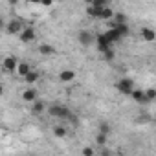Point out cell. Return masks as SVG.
Returning <instances> with one entry per match:
<instances>
[{
  "mask_svg": "<svg viewBox=\"0 0 156 156\" xmlns=\"http://www.w3.org/2000/svg\"><path fill=\"white\" fill-rule=\"evenodd\" d=\"M42 6H44V8H50V6H51V2H48V0H44V2H42Z\"/></svg>",
  "mask_w": 156,
  "mask_h": 156,
  "instance_id": "cell-30",
  "label": "cell"
},
{
  "mask_svg": "<svg viewBox=\"0 0 156 156\" xmlns=\"http://www.w3.org/2000/svg\"><path fill=\"white\" fill-rule=\"evenodd\" d=\"M22 99H24L26 103H33V101H37V90H33V88H26V90L22 92Z\"/></svg>",
  "mask_w": 156,
  "mask_h": 156,
  "instance_id": "cell-10",
  "label": "cell"
},
{
  "mask_svg": "<svg viewBox=\"0 0 156 156\" xmlns=\"http://www.w3.org/2000/svg\"><path fill=\"white\" fill-rule=\"evenodd\" d=\"M96 42H98L96 46H98V50H99L101 53H103V51H107L108 48H112V46H110V42L105 39V35H103V33H101V35H96Z\"/></svg>",
  "mask_w": 156,
  "mask_h": 156,
  "instance_id": "cell-7",
  "label": "cell"
},
{
  "mask_svg": "<svg viewBox=\"0 0 156 156\" xmlns=\"http://www.w3.org/2000/svg\"><path fill=\"white\" fill-rule=\"evenodd\" d=\"M90 8H94L96 11H101L103 8H107V0H92Z\"/></svg>",
  "mask_w": 156,
  "mask_h": 156,
  "instance_id": "cell-19",
  "label": "cell"
},
{
  "mask_svg": "<svg viewBox=\"0 0 156 156\" xmlns=\"http://www.w3.org/2000/svg\"><path fill=\"white\" fill-rule=\"evenodd\" d=\"M20 41H22V42H31V41H35V28L24 26V30L20 31Z\"/></svg>",
  "mask_w": 156,
  "mask_h": 156,
  "instance_id": "cell-5",
  "label": "cell"
},
{
  "mask_svg": "<svg viewBox=\"0 0 156 156\" xmlns=\"http://www.w3.org/2000/svg\"><path fill=\"white\" fill-rule=\"evenodd\" d=\"M103 35H105V39H107V41L110 42V46H112L114 42H118V41H121V37H119V35H118V33H116L114 30H108V31H105Z\"/></svg>",
  "mask_w": 156,
  "mask_h": 156,
  "instance_id": "cell-15",
  "label": "cell"
},
{
  "mask_svg": "<svg viewBox=\"0 0 156 156\" xmlns=\"http://www.w3.org/2000/svg\"><path fill=\"white\" fill-rule=\"evenodd\" d=\"M141 39L147 41V42H152V41L156 39V31H154L152 28H143V30H141Z\"/></svg>",
  "mask_w": 156,
  "mask_h": 156,
  "instance_id": "cell-12",
  "label": "cell"
},
{
  "mask_svg": "<svg viewBox=\"0 0 156 156\" xmlns=\"http://www.w3.org/2000/svg\"><path fill=\"white\" fill-rule=\"evenodd\" d=\"M2 30H6V22H4L2 17H0V31H2Z\"/></svg>",
  "mask_w": 156,
  "mask_h": 156,
  "instance_id": "cell-28",
  "label": "cell"
},
{
  "mask_svg": "<svg viewBox=\"0 0 156 156\" xmlns=\"http://www.w3.org/2000/svg\"><path fill=\"white\" fill-rule=\"evenodd\" d=\"M147 121H151V116H149V114H141V116L138 118V123H147Z\"/></svg>",
  "mask_w": 156,
  "mask_h": 156,
  "instance_id": "cell-26",
  "label": "cell"
},
{
  "mask_svg": "<svg viewBox=\"0 0 156 156\" xmlns=\"http://www.w3.org/2000/svg\"><path fill=\"white\" fill-rule=\"evenodd\" d=\"M114 87H116V90H118L119 94H123V96H130V92L134 90V83H132V79H129V77H121V79H119Z\"/></svg>",
  "mask_w": 156,
  "mask_h": 156,
  "instance_id": "cell-2",
  "label": "cell"
},
{
  "mask_svg": "<svg viewBox=\"0 0 156 156\" xmlns=\"http://www.w3.org/2000/svg\"><path fill=\"white\" fill-rule=\"evenodd\" d=\"M53 134H55L57 138H64V136L68 134V130H66V127H62V125H57V127H53Z\"/></svg>",
  "mask_w": 156,
  "mask_h": 156,
  "instance_id": "cell-20",
  "label": "cell"
},
{
  "mask_svg": "<svg viewBox=\"0 0 156 156\" xmlns=\"http://www.w3.org/2000/svg\"><path fill=\"white\" fill-rule=\"evenodd\" d=\"M83 156H94V149L92 147H85L83 149Z\"/></svg>",
  "mask_w": 156,
  "mask_h": 156,
  "instance_id": "cell-27",
  "label": "cell"
},
{
  "mask_svg": "<svg viewBox=\"0 0 156 156\" xmlns=\"http://www.w3.org/2000/svg\"><path fill=\"white\" fill-rule=\"evenodd\" d=\"M2 94H4V87H2V85H0V96H2Z\"/></svg>",
  "mask_w": 156,
  "mask_h": 156,
  "instance_id": "cell-31",
  "label": "cell"
},
{
  "mask_svg": "<svg viewBox=\"0 0 156 156\" xmlns=\"http://www.w3.org/2000/svg\"><path fill=\"white\" fill-rule=\"evenodd\" d=\"M24 30V24H22V20H19V19H15V20H9L8 24H6V31L9 33V35H20V31Z\"/></svg>",
  "mask_w": 156,
  "mask_h": 156,
  "instance_id": "cell-4",
  "label": "cell"
},
{
  "mask_svg": "<svg viewBox=\"0 0 156 156\" xmlns=\"http://www.w3.org/2000/svg\"><path fill=\"white\" fill-rule=\"evenodd\" d=\"M44 108H46V105H44V101H41V99H37V101L31 103V110H33V114H41V112H44Z\"/></svg>",
  "mask_w": 156,
  "mask_h": 156,
  "instance_id": "cell-16",
  "label": "cell"
},
{
  "mask_svg": "<svg viewBox=\"0 0 156 156\" xmlns=\"http://www.w3.org/2000/svg\"><path fill=\"white\" fill-rule=\"evenodd\" d=\"M110 130H112V127H110L108 123H101L98 132H99V134H105V136H108V134H110Z\"/></svg>",
  "mask_w": 156,
  "mask_h": 156,
  "instance_id": "cell-21",
  "label": "cell"
},
{
  "mask_svg": "<svg viewBox=\"0 0 156 156\" xmlns=\"http://www.w3.org/2000/svg\"><path fill=\"white\" fill-rule=\"evenodd\" d=\"M87 13H88V17H90V19H98V15H99V11H96V9H94V8H90V6L87 8Z\"/></svg>",
  "mask_w": 156,
  "mask_h": 156,
  "instance_id": "cell-25",
  "label": "cell"
},
{
  "mask_svg": "<svg viewBox=\"0 0 156 156\" xmlns=\"http://www.w3.org/2000/svg\"><path fill=\"white\" fill-rule=\"evenodd\" d=\"M143 92H145V98H147V101H149V103L156 98V90H154V88H147V90H143Z\"/></svg>",
  "mask_w": 156,
  "mask_h": 156,
  "instance_id": "cell-23",
  "label": "cell"
},
{
  "mask_svg": "<svg viewBox=\"0 0 156 156\" xmlns=\"http://www.w3.org/2000/svg\"><path fill=\"white\" fill-rule=\"evenodd\" d=\"M101 156H110V151H108V149H103V152H101Z\"/></svg>",
  "mask_w": 156,
  "mask_h": 156,
  "instance_id": "cell-29",
  "label": "cell"
},
{
  "mask_svg": "<svg viewBox=\"0 0 156 156\" xmlns=\"http://www.w3.org/2000/svg\"><path fill=\"white\" fill-rule=\"evenodd\" d=\"M130 98H132L136 103H140V105H149V101H147V98H145V92H143L141 88H134V90L130 92Z\"/></svg>",
  "mask_w": 156,
  "mask_h": 156,
  "instance_id": "cell-6",
  "label": "cell"
},
{
  "mask_svg": "<svg viewBox=\"0 0 156 156\" xmlns=\"http://www.w3.org/2000/svg\"><path fill=\"white\" fill-rule=\"evenodd\" d=\"M112 17H114V11H112V8H103L101 11H99V15H98V19L99 20H112Z\"/></svg>",
  "mask_w": 156,
  "mask_h": 156,
  "instance_id": "cell-13",
  "label": "cell"
},
{
  "mask_svg": "<svg viewBox=\"0 0 156 156\" xmlns=\"http://www.w3.org/2000/svg\"><path fill=\"white\" fill-rule=\"evenodd\" d=\"M114 57H116V51H114L112 48H108L107 51H103V59H105V61H112Z\"/></svg>",
  "mask_w": 156,
  "mask_h": 156,
  "instance_id": "cell-22",
  "label": "cell"
},
{
  "mask_svg": "<svg viewBox=\"0 0 156 156\" xmlns=\"http://www.w3.org/2000/svg\"><path fill=\"white\" fill-rule=\"evenodd\" d=\"M30 70H31V68H30L26 62H19V64H17V73H19L20 77H26V75L30 73Z\"/></svg>",
  "mask_w": 156,
  "mask_h": 156,
  "instance_id": "cell-18",
  "label": "cell"
},
{
  "mask_svg": "<svg viewBox=\"0 0 156 156\" xmlns=\"http://www.w3.org/2000/svg\"><path fill=\"white\" fill-rule=\"evenodd\" d=\"M110 30H114L121 39H123L125 35H129V31H130V30H129V24H112V22H110Z\"/></svg>",
  "mask_w": 156,
  "mask_h": 156,
  "instance_id": "cell-9",
  "label": "cell"
},
{
  "mask_svg": "<svg viewBox=\"0 0 156 156\" xmlns=\"http://www.w3.org/2000/svg\"><path fill=\"white\" fill-rule=\"evenodd\" d=\"M48 112L53 116V118H61V119H70V121H73V123H77V118H75V114L68 108V107H62V105H51L50 108H48Z\"/></svg>",
  "mask_w": 156,
  "mask_h": 156,
  "instance_id": "cell-1",
  "label": "cell"
},
{
  "mask_svg": "<svg viewBox=\"0 0 156 156\" xmlns=\"http://www.w3.org/2000/svg\"><path fill=\"white\" fill-rule=\"evenodd\" d=\"M96 141H98V145H99V147H103V145L107 143V136H105V134H99V132H98V136H96Z\"/></svg>",
  "mask_w": 156,
  "mask_h": 156,
  "instance_id": "cell-24",
  "label": "cell"
},
{
  "mask_svg": "<svg viewBox=\"0 0 156 156\" xmlns=\"http://www.w3.org/2000/svg\"><path fill=\"white\" fill-rule=\"evenodd\" d=\"M24 81H26L28 85H33V83H37V81H39V72H35V70H30V73L24 77Z\"/></svg>",
  "mask_w": 156,
  "mask_h": 156,
  "instance_id": "cell-17",
  "label": "cell"
},
{
  "mask_svg": "<svg viewBox=\"0 0 156 156\" xmlns=\"http://www.w3.org/2000/svg\"><path fill=\"white\" fill-rule=\"evenodd\" d=\"M39 53L44 55V57H46V55H55V48H53L51 44H46V42H44V44H39Z\"/></svg>",
  "mask_w": 156,
  "mask_h": 156,
  "instance_id": "cell-14",
  "label": "cell"
},
{
  "mask_svg": "<svg viewBox=\"0 0 156 156\" xmlns=\"http://www.w3.org/2000/svg\"><path fill=\"white\" fill-rule=\"evenodd\" d=\"M59 79H61L62 83H70V81L75 79V72H73V70H62V72L59 73Z\"/></svg>",
  "mask_w": 156,
  "mask_h": 156,
  "instance_id": "cell-11",
  "label": "cell"
},
{
  "mask_svg": "<svg viewBox=\"0 0 156 156\" xmlns=\"http://www.w3.org/2000/svg\"><path fill=\"white\" fill-rule=\"evenodd\" d=\"M77 39H79V42H81L83 46H92V44L96 42V35L90 33L88 30H81L79 35H77Z\"/></svg>",
  "mask_w": 156,
  "mask_h": 156,
  "instance_id": "cell-3",
  "label": "cell"
},
{
  "mask_svg": "<svg viewBox=\"0 0 156 156\" xmlns=\"http://www.w3.org/2000/svg\"><path fill=\"white\" fill-rule=\"evenodd\" d=\"M17 64H19V61H17V57H13V55H9V57L4 59V68H6L9 73L17 72Z\"/></svg>",
  "mask_w": 156,
  "mask_h": 156,
  "instance_id": "cell-8",
  "label": "cell"
}]
</instances>
